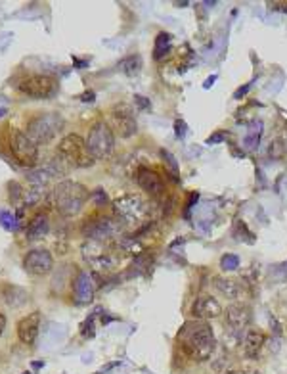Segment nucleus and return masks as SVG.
Returning a JSON list of instances; mask_svg holds the SVG:
<instances>
[{
	"label": "nucleus",
	"mask_w": 287,
	"mask_h": 374,
	"mask_svg": "<svg viewBox=\"0 0 287 374\" xmlns=\"http://www.w3.org/2000/svg\"><path fill=\"white\" fill-rule=\"evenodd\" d=\"M178 344L190 359L207 361L216 347L213 328L205 321H188L178 332Z\"/></svg>",
	"instance_id": "obj_1"
},
{
	"label": "nucleus",
	"mask_w": 287,
	"mask_h": 374,
	"mask_svg": "<svg viewBox=\"0 0 287 374\" xmlns=\"http://www.w3.org/2000/svg\"><path fill=\"white\" fill-rule=\"evenodd\" d=\"M90 194L86 190L85 184L75 183V181H61L56 184L52 192V202L59 215L64 217H75L83 211L85 204L88 202Z\"/></svg>",
	"instance_id": "obj_2"
},
{
	"label": "nucleus",
	"mask_w": 287,
	"mask_h": 374,
	"mask_svg": "<svg viewBox=\"0 0 287 374\" xmlns=\"http://www.w3.org/2000/svg\"><path fill=\"white\" fill-rule=\"evenodd\" d=\"M121 251L122 249L119 248V244L115 248L111 242H98V240H86L83 246V257L98 272L113 271L121 261Z\"/></svg>",
	"instance_id": "obj_3"
},
{
	"label": "nucleus",
	"mask_w": 287,
	"mask_h": 374,
	"mask_svg": "<svg viewBox=\"0 0 287 374\" xmlns=\"http://www.w3.org/2000/svg\"><path fill=\"white\" fill-rule=\"evenodd\" d=\"M80 232L86 240H98V242H111V240H121L125 232V225L117 217L108 215H92L83 223Z\"/></svg>",
	"instance_id": "obj_4"
},
{
	"label": "nucleus",
	"mask_w": 287,
	"mask_h": 374,
	"mask_svg": "<svg viewBox=\"0 0 287 374\" xmlns=\"http://www.w3.org/2000/svg\"><path fill=\"white\" fill-rule=\"evenodd\" d=\"M61 129H64V117L56 111H46V113H38L29 121L25 134L38 146V144H48L50 140L56 139Z\"/></svg>",
	"instance_id": "obj_5"
},
{
	"label": "nucleus",
	"mask_w": 287,
	"mask_h": 374,
	"mask_svg": "<svg viewBox=\"0 0 287 374\" xmlns=\"http://www.w3.org/2000/svg\"><path fill=\"white\" fill-rule=\"evenodd\" d=\"M113 213L117 219H121L127 225H144L150 219V204L136 194H125L113 202Z\"/></svg>",
	"instance_id": "obj_6"
},
{
	"label": "nucleus",
	"mask_w": 287,
	"mask_h": 374,
	"mask_svg": "<svg viewBox=\"0 0 287 374\" xmlns=\"http://www.w3.org/2000/svg\"><path fill=\"white\" fill-rule=\"evenodd\" d=\"M59 160L71 167H90L94 160L86 150V140L79 134H67L57 144Z\"/></svg>",
	"instance_id": "obj_7"
},
{
	"label": "nucleus",
	"mask_w": 287,
	"mask_h": 374,
	"mask_svg": "<svg viewBox=\"0 0 287 374\" xmlns=\"http://www.w3.org/2000/svg\"><path fill=\"white\" fill-rule=\"evenodd\" d=\"M115 148V134L111 127L104 121H98L90 127L88 139H86V150L92 160H106L113 154Z\"/></svg>",
	"instance_id": "obj_8"
},
{
	"label": "nucleus",
	"mask_w": 287,
	"mask_h": 374,
	"mask_svg": "<svg viewBox=\"0 0 287 374\" xmlns=\"http://www.w3.org/2000/svg\"><path fill=\"white\" fill-rule=\"evenodd\" d=\"M8 150L22 167H33L38 160V146L19 129H10L8 132Z\"/></svg>",
	"instance_id": "obj_9"
},
{
	"label": "nucleus",
	"mask_w": 287,
	"mask_h": 374,
	"mask_svg": "<svg viewBox=\"0 0 287 374\" xmlns=\"http://www.w3.org/2000/svg\"><path fill=\"white\" fill-rule=\"evenodd\" d=\"M17 90L22 94L29 96V98H36V100H43V98H50L57 92V81L52 75H29L25 79L19 81Z\"/></svg>",
	"instance_id": "obj_10"
},
{
	"label": "nucleus",
	"mask_w": 287,
	"mask_h": 374,
	"mask_svg": "<svg viewBox=\"0 0 287 374\" xmlns=\"http://www.w3.org/2000/svg\"><path fill=\"white\" fill-rule=\"evenodd\" d=\"M109 123H111L109 125L111 131L117 132L121 139H130L138 131L136 119L132 115L130 108H127V106H117V108H113V111L109 113Z\"/></svg>",
	"instance_id": "obj_11"
},
{
	"label": "nucleus",
	"mask_w": 287,
	"mask_h": 374,
	"mask_svg": "<svg viewBox=\"0 0 287 374\" xmlns=\"http://www.w3.org/2000/svg\"><path fill=\"white\" fill-rule=\"evenodd\" d=\"M54 267V257L48 249H31L23 257V269L33 274V277H43L48 274Z\"/></svg>",
	"instance_id": "obj_12"
},
{
	"label": "nucleus",
	"mask_w": 287,
	"mask_h": 374,
	"mask_svg": "<svg viewBox=\"0 0 287 374\" xmlns=\"http://www.w3.org/2000/svg\"><path fill=\"white\" fill-rule=\"evenodd\" d=\"M96 282L90 271H79L73 279V300L77 305H88L94 300Z\"/></svg>",
	"instance_id": "obj_13"
},
{
	"label": "nucleus",
	"mask_w": 287,
	"mask_h": 374,
	"mask_svg": "<svg viewBox=\"0 0 287 374\" xmlns=\"http://www.w3.org/2000/svg\"><path fill=\"white\" fill-rule=\"evenodd\" d=\"M136 183L138 186L142 188L146 194H150L153 198H157V196H163V192H165V183H163V179L150 167H140L136 171Z\"/></svg>",
	"instance_id": "obj_14"
},
{
	"label": "nucleus",
	"mask_w": 287,
	"mask_h": 374,
	"mask_svg": "<svg viewBox=\"0 0 287 374\" xmlns=\"http://www.w3.org/2000/svg\"><path fill=\"white\" fill-rule=\"evenodd\" d=\"M192 315H194L195 321L216 319V317L222 315V305L215 298H211V296H201L192 305Z\"/></svg>",
	"instance_id": "obj_15"
},
{
	"label": "nucleus",
	"mask_w": 287,
	"mask_h": 374,
	"mask_svg": "<svg viewBox=\"0 0 287 374\" xmlns=\"http://www.w3.org/2000/svg\"><path fill=\"white\" fill-rule=\"evenodd\" d=\"M38 328H40V313L35 311L31 315L23 317L17 323V338L23 345H33L38 338Z\"/></svg>",
	"instance_id": "obj_16"
},
{
	"label": "nucleus",
	"mask_w": 287,
	"mask_h": 374,
	"mask_svg": "<svg viewBox=\"0 0 287 374\" xmlns=\"http://www.w3.org/2000/svg\"><path fill=\"white\" fill-rule=\"evenodd\" d=\"M50 232V217L46 211H36L31 221H29L27 228H25V238L29 242H38L44 236Z\"/></svg>",
	"instance_id": "obj_17"
},
{
	"label": "nucleus",
	"mask_w": 287,
	"mask_h": 374,
	"mask_svg": "<svg viewBox=\"0 0 287 374\" xmlns=\"http://www.w3.org/2000/svg\"><path fill=\"white\" fill-rule=\"evenodd\" d=\"M226 321L234 334H241L245 326L249 324V309L243 305H230L226 309Z\"/></svg>",
	"instance_id": "obj_18"
},
{
	"label": "nucleus",
	"mask_w": 287,
	"mask_h": 374,
	"mask_svg": "<svg viewBox=\"0 0 287 374\" xmlns=\"http://www.w3.org/2000/svg\"><path fill=\"white\" fill-rule=\"evenodd\" d=\"M213 282H215L216 292L220 293V296H224L226 300H237L241 296V286H239V282H236V280L216 277Z\"/></svg>",
	"instance_id": "obj_19"
},
{
	"label": "nucleus",
	"mask_w": 287,
	"mask_h": 374,
	"mask_svg": "<svg viewBox=\"0 0 287 374\" xmlns=\"http://www.w3.org/2000/svg\"><path fill=\"white\" fill-rule=\"evenodd\" d=\"M264 345V334L258 330H247L243 336V351L247 357H257Z\"/></svg>",
	"instance_id": "obj_20"
},
{
	"label": "nucleus",
	"mask_w": 287,
	"mask_h": 374,
	"mask_svg": "<svg viewBox=\"0 0 287 374\" xmlns=\"http://www.w3.org/2000/svg\"><path fill=\"white\" fill-rule=\"evenodd\" d=\"M260 136H262V123L260 121H253L249 127H247V134L243 139V146L247 150H257L258 142H260Z\"/></svg>",
	"instance_id": "obj_21"
},
{
	"label": "nucleus",
	"mask_w": 287,
	"mask_h": 374,
	"mask_svg": "<svg viewBox=\"0 0 287 374\" xmlns=\"http://www.w3.org/2000/svg\"><path fill=\"white\" fill-rule=\"evenodd\" d=\"M172 46V37L169 33H159L157 38H155V46H153V58L161 60L165 58L167 54L171 52Z\"/></svg>",
	"instance_id": "obj_22"
},
{
	"label": "nucleus",
	"mask_w": 287,
	"mask_h": 374,
	"mask_svg": "<svg viewBox=\"0 0 287 374\" xmlns=\"http://www.w3.org/2000/svg\"><path fill=\"white\" fill-rule=\"evenodd\" d=\"M121 69L125 71L127 75H136L140 69H142V58L134 54V56H129V58H125L121 62Z\"/></svg>",
	"instance_id": "obj_23"
},
{
	"label": "nucleus",
	"mask_w": 287,
	"mask_h": 374,
	"mask_svg": "<svg viewBox=\"0 0 287 374\" xmlns=\"http://www.w3.org/2000/svg\"><path fill=\"white\" fill-rule=\"evenodd\" d=\"M0 225L6 228V230H17L19 228V223H17V217L12 215L6 209H0Z\"/></svg>",
	"instance_id": "obj_24"
},
{
	"label": "nucleus",
	"mask_w": 287,
	"mask_h": 374,
	"mask_svg": "<svg viewBox=\"0 0 287 374\" xmlns=\"http://www.w3.org/2000/svg\"><path fill=\"white\" fill-rule=\"evenodd\" d=\"M220 267H222V271H236L239 267V257L236 253H226L220 259Z\"/></svg>",
	"instance_id": "obj_25"
},
{
	"label": "nucleus",
	"mask_w": 287,
	"mask_h": 374,
	"mask_svg": "<svg viewBox=\"0 0 287 374\" xmlns=\"http://www.w3.org/2000/svg\"><path fill=\"white\" fill-rule=\"evenodd\" d=\"M161 158L165 160L167 167H169V171H171L172 175H178V163H176V160H174V155H172L171 152L163 150V152H161Z\"/></svg>",
	"instance_id": "obj_26"
},
{
	"label": "nucleus",
	"mask_w": 287,
	"mask_h": 374,
	"mask_svg": "<svg viewBox=\"0 0 287 374\" xmlns=\"http://www.w3.org/2000/svg\"><path fill=\"white\" fill-rule=\"evenodd\" d=\"M222 140H226V132L216 131L215 134H211L207 139V144H218V142H222Z\"/></svg>",
	"instance_id": "obj_27"
},
{
	"label": "nucleus",
	"mask_w": 287,
	"mask_h": 374,
	"mask_svg": "<svg viewBox=\"0 0 287 374\" xmlns=\"http://www.w3.org/2000/svg\"><path fill=\"white\" fill-rule=\"evenodd\" d=\"M134 104H136L140 110H148L150 108V100L148 98H144V96H134Z\"/></svg>",
	"instance_id": "obj_28"
},
{
	"label": "nucleus",
	"mask_w": 287,
	"mask_h": 374,
	"mask_svg": "<svg viewBox=\"0 0 287 374\" xmlns=\"http://www.w3.org/2000/svg\"><path fill=\"white\" fill-rule=\"evenodd\" d=\"M174 127H176V136H178V139H184V134H186V123H184V121H176V125H174Z\"/></svg>",
	"instance_id": "obj_29"
},
{
	"label": "nucleus",
	"mask_w": 287,
	"mask_h": 374,
	"mask_svg": "<svg viewBox=\"0 0 287 374\" xmlns=\"http://www.w3.org/2000/svg\"><path fill=\"white\" fill-rule=\"evenodd\" d=\"M4 330H6V315L0 311V336L4 334Z\"/></svg>",
	"instance_id": "obj_30"
},
{
	"label": "nucleus",
	"mask_w": 287,
	"mask_h": 374,
	"mask_svg": "<svg viewBox=\"0 0 287 374\" xmlns=\"http://www.w3.org/2000/svg\"><path fill=\"white\" fill-rule=\"evenodd\" d=\"M249 88H251V85H245L243 88H239V90H236V94H234V98H241V96H243L245 92L249 90Z\"/></svg>",
	"instance_id": "obj_31"
},
{
	"label": "nucleus",
	"mask_w": 287,
	"mask_h": 374,
	"mask_svg": "<svg viewBox=\"0 0 287 374\" xmlns=\"http://www.w3.org/2000/svg\"><path fill=\"white\" fill-rule=\"evenodd\" d=\"M215 81H216V75H213L211 79H207V81H205V88H211V85H213Z\"/></svg>",
	"instance_id": "obj_32"
},
{
	"label": "nucleus",
	"mask_w": 287,
	"mask_h": 374,
	"mask_svg": "<svg viewBox=\"0 0 287 374\" xmlns=\"http://www.w3.org/2000/svg\"><path fill=\"white\" fill-rule=\"evenodd\" d=\"M226 374H243V370H234V372H226Z\"/></svg>",
	"instance_id": "obj_33"
},
{
	"label": "nucleus",
	"mask_w": 287,
	"mask_h": 374,
	"mask_svg": "<svg viewBox=\"0 0 287 374\" xmlns=\"http://www.w3.org/2000/svg\"><path fill=\"white\" fill-rule=\"evenodd\" d=\"M23 374H31V372H23Z\"/></svg>",
	"instance_id": "obj_34"
}]
</instances>
